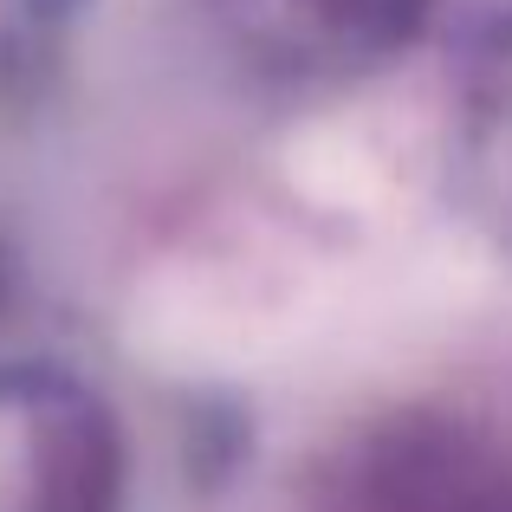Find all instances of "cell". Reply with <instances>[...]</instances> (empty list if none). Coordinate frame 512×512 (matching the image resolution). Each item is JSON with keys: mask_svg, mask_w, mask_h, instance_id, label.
Here are the masks:
<instances>
[{"mask_svg": "<svg viewBox=\"0 0 512 512\" xmlns=\"http://www.w3.org/2000/svg\"><path fill=\"white\" fill-rule=\"evenodd\" d=\"M474 175H480V208L512 240V26L493 39L487 65L474 78Z\"/></svg>", "mask_w": 512, "mask_h": 512, "instance_id": "obj_1", "label": "cell"}]
</instances>
